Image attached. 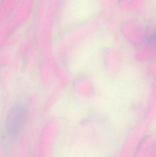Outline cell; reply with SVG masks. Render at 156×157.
Returning <instances> with one entry per match:
<instances>
[{
  "label": "cell",
  "mask_w": 156,
  "mask_h": 157,
  "mask_svg": "<svg viewBox=\"0 0 156 157\" xmlns=\"http://www.w3.org/2000/svg\"><path fill=\"white\" fill-rule=\"evenodd\" d=\"M27 109L23 104H16L9 109L7 114L8 126L12 130H18L26 118Z\"/></svg>",
  "instance_id": "6da1fadb"
}]
</instances>
